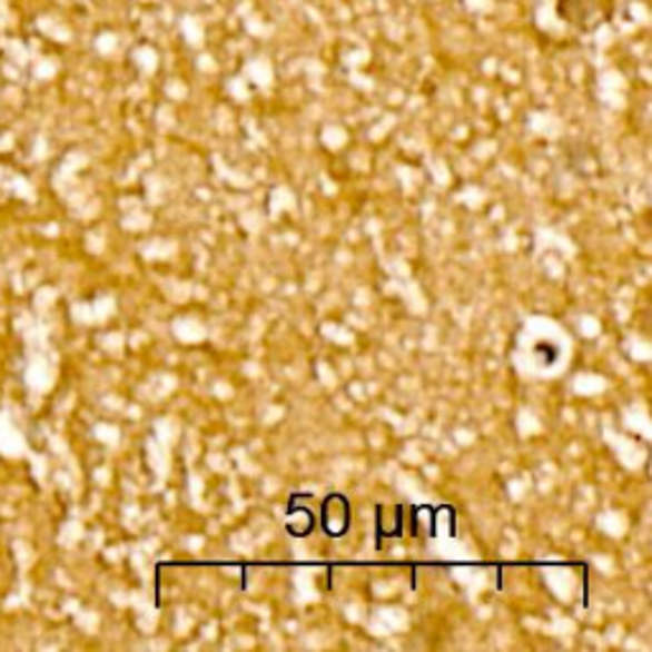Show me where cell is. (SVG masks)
<instances>
[{"label":"cell","mask_w":652,"mask_h":652,"mask_svg":"<svg viewBox=\"0 0 652 652\" xmlns=\"http://www.w3.org/2000/svg\"><path fill=\"white\" fill-rule=\"evenodd\" d=\"M559 13L563 21L576 26H599L610 21L614 13V0H561Z\"/></svg>","instance_id":"1"},{"label":"cell","mask_w":652,"mask_h":652,"mask_svg":"<svg viewBox=\"0 0 652 652\" xmlns=\"http://www.w3.org/2000/svg\"><path fill=\"white\" fill-rule=\"evenodd\" d=\"M349 502L345 495H329L322 505V531L329 537H342L349 533Z\"/></svg>","instance_id":"2"},{"label":"cell","mask_w":652,"mask_h":652,"mask_svg":"<svg viewBox=\"0 0 652 652\" xmlns=\"http://www.w3.org/2000/svg\"><path fill=\"white\" fill-rule=\"evenodd\" d=\"M314 513L308 507H298L296 505V500L290 502V507L286 510V525H288V531H290V535H296V537H302V535H308L314 531Z\"/></svg>","instance_id":"3"},{"label":"cell","mask_w":652,"mask_h":652,"mask_svg":"<svg viewBox=\"0 0 652 652\" xmlns=\"http://www.w3.org/2000/svg\"><path fill=\"white\" fill-rule=\"evenodd\" d=\"M403 510L401 507H377V535L401 537L403 535Z\"/></svg>","instance_id":"4"}]
</instances>
